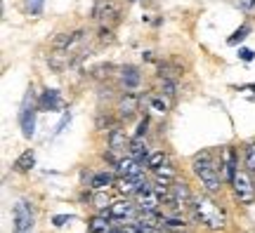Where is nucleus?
I'll use <instances>...</instances> for the list:
<instances>
[{"label":"nucleus","instance_id":"nucleus-1","mask_svg":"<svg viewBox=\"0 0 255 233\" xmlns=\"http://www.w3.org/2000/svg\"><path fill=\"white\" fill-rule=\"evenodd\" d=\"M191 219L201 224L203 229H208V231H220V229H225L227 226V212L222 210V205H218L210 193H201V196H194L191 200Z\"/></svg>","mask_w":255,"mask_h":233},{"label":"nucleus","instance_id":"nucleus-2","mask_svg":"<svg viewBox=\"0 0 255 233\" xmlns=\"http://www.w3.org/2000/svg\"><path fill=\"white\" fill-rule=\"evenodd\" d=\"M191 170H194V174L201 179L206 193L215 196V193L222 191V170H225V167H222V160L218 162L210 151L196 153L194 160H191Z\"/></svg>","mask_w":255,"mask_h":233},{"label":"nucleus","instance_id":"nucleus-3","mask_svg":"<svg viewBox=\"0 0 255 233\" xmlns=\"http://www.w3.org/2000/svg\"><path fill=\"white\" fill-rule=\"evenodd\" d=\"M232 191L241 205H253L255 200V181L248 170H239L232 179Z\"/></svg>","mask_w":255,"mask_h":233},{"label":"nucleus","instance_id":"nucleus-4","mask_svg":"<svg viewBox=\"0 0 255 233\" xmlns=\"http://www.w3.org/2000/svg\"><path fill=\"white\" fill-rule=\"evenodd\" d=\"M135 198H137V207H139V212H161L163 200H161V196L156 193L154 184L144 181V184L139 186V191H137Z\"/></svg>","mask_w":255,"mask_h":233},{"label":"nucleus","instance_id":"nucleus-5","mask_svg":"<svg viewBox=\"0 0 255 233\" xmlns=\"http://www.w3.org/2000/svg\"><path fill=\"white\" fill-rule=\"evenodd\" d=\"M170 193H173V198H170V203L168 205L175 207V212H187V210H191V200H194V193H191L189 184H184V181H173L170 184Z\"/></svg>","mask_w":255,"mask_h":233},{"label":"nucleus","instance_id":"nucleus-6","mask_svg":"<svg viewBox=\"0 0 255 233\" xmlns=\"http://www.w3.org/2000/svg\"><path fill=\"white\" fill-rule=\"evenodd\" d=\"M109 217L114 222H135L137 217H139L137 203H132L130 198L116 200V203H111V207H109Z\"/></svg>","mask_w":255,"mask_h":233},{"label":"nucleus","instance_id":"nucleus-7","mask_svg":"<svg viewBox=\"0 0 255 233\" xmlns=\"http://www.w3.org/2000/svg\"><path fill=\"white\" fill-rule=\"evenodd\" d=\"M121 14V7L116 0H95V9H92V17L102 21V24H109L116 21Z\"/></svg>","mask_w":255,"mask_h":233},{"label":"nucleus","instance_id":"nucleus-8","mask_svg":"<svg viewBox=\"0 0 255 233\" xmlns=\"http://www.w3.org/2000/svg\"><path fill=\"white\" fill-rule=\"evenodd\" d=\"M116 174L119 177H144V165L139 160H135L132 155H123L116 160Z\"/></svg>","mask_w":255,"mask_h":233},{"label":"nucleus","instance_id":"nucleus-9","mask_svg":"<svg viewBox=\"0 0 255 233\" xmlns=\"http://www.w3.org/2000/svg\"><path fill=\"white\" fill-rule=\"evenodd\" d=\"M137 108H139V97H137L135 92H126V94L119 99L116 111H119L121 120H130V118L137 113Z\"/></svg>","mask_w":255,"mask_h":233},{"label":"nucleus","instance_id":"nucleus-10","mask_svg":"<svg viewBox=\"0 0 255 233\" xmlns=\"http://www.w3.org/2000/svg\"><path fill=\"white\" fill-rule=\"evenodd\" d=\"M144 177H116V181H114V188L119 191L121 196H137V191H139V186L144 184Z\"/></svg>","mask_w":255,"mask_h":233},{"label":"nucleus","instance_id":"nucleus-11","mask_svg":"<svg viewBox=\"0 0 255 233\" xmlns=\"http://www.w3.org/2000/svg\"><path fill=\"white\" fill-rule=\"evenodd\" d=\"M119 78H121V85L126 87L128 92H132L139 87V82H142V73L137 71L135 66H123L119 73Z\"/></svg>","mask_w":255,"mask_h":233},{"label":"nucleus","instance_id":"nucleus-12","mask_svg":"<svg viewBox=\"0 0 255 233\" xmlns=\"http://www.w3.org/2000/svg\"><path fill=\"white\" fill-rule=\"evenodd\" d=\"M161 229H163L165 233H184V231H189V224L175 212V215L161 217Z\"/></svg>","mask_w":255,"mask_h":233},{"label":"nucleus","instance_id":"nucleus-13","mask_svg":"<svg viewBox=\"0 0 255 233\" xmlns=\"http://www.w3.org/2000/svg\"><path fill=\"white\" fill-rule=\"evenodd\" d=\"M146 108H149L151 116L163 118L165 113H168L170 104H168V97H163V94H149V97H146Z\"/></svg>","mask_w":255,"mask_h":233},{"label":"nucleus","instance_id":"nucleus-14","mask_svg":"<svg viewBox=\"0 0 255 233\" xmlns=\"http://www.w3.org/2000/svg\"><path fill=\"white\" fill-rule=\"evenodd\" d=\"M128 155H132L135 160H139L142 165H146V158H149V151H146V142L144 137H132L130 139V146H128Z\"/></svg>","mask_w":255,"mask_h":233},{"label":"nucleus","instance_id":"nucleus-15","mask_svg":"<svg viewBox=\"0 0 255 233\" xmlns=\"http://www.w3.org/2000/svg\"><path fill=\"white\" fill-rule=\"evenodd\" d=\"M14 224H17V233H24L26 229H31L33 217H31V210L26 207V203H19L14 207Z\"/></svg>","mask_w":255,"mask_h":233},{"label":"nucleus","instance_id":"nucleus-16","mask_svg":"<svg viewBox=\"0 0 255 233\" xmlns=\"http://www.w3.org/2000/svg\"><path fill=\"white\" fill-rule=\"evenodd\" d=\"M151 174H154V181H163V184H173V181H177V170H175L170 162H163V165L156 167Z\"/></svg>","mask_w":255,"mask_h":233},{"label":"nucleus","instance_id":"nucleus-17","mask_svg":"<svg viewBox=\"0 0 255 233\" xmlns=\"http://www.w3.org/2000/svg\"><path fill=\"white\" fill-rule=\"evenodd\" d=\"M109 219H111V217L95 215V217L90 219V222H88V233H111L114 229H111Z\"/></svg>","mask_w":255,"mask_h":233},{"label":"nucleus","instance_id":"nucleus-18","mask_svg":"<svg viewBox=\"0 0 255 233\" xmlns=\"http://www.w3.org/2000/svg\"><path fill=\"white\" fill-rule=\"evenodd\" d=\"M114 181H116V177H114L111 172H97L90 179V186L95 188V191H107L109 186H114Z\"/></svg>","mask_w":255,"mask_h":233},{"label":"nucleus","instance_id":"nucleus-19","mask_svg":"<svg viewBox=\"0 0 255 233\" xmlns=\"http://www.w3.org/2000/svg\"><path fill=\"white\" fill-rule=\"evenodd\" d=\"M47 64L55 69V71H62L66 64H71V57H69V50H55V52L47 57Z\"/></svg>","mask_w":255,"mask_h":233},{"label":"nucleus","instance_id":"nucleus-20","mask_svg":"<svg viewBox=\"0 0 255 233\" xmlns=\"http://www.w3.org/2000/svg\"><path fill=\"white\" fill-rule=\"evenodd\" d=\"M163 162H168V153H165L163 149H158V151L149 153V158H146V170L154 172L156 167H161Z\"/></svg>","mask_w":255,"mask_h":233},{"label":"nucleus","instance_id":"nucleus-21","mask_svg":"<svg viewBox=\"0 0 255 233\" xmlns=\"http://www.w3.org/2000/svg\"><path fill=\"white\" fill-rule=\"evenodd\" d=\"M177 76H180V69H177L175 64H168V62L158 64V78H161V80H165V78H168V80H175Z\"/></svg>","mask_w":255,"mask_h":233},{"label":"nucleus","instance_id":"nucleus-22","mask_svg":"<svg viewBox=\"0 0 255 233\" xmlns=\"http://www.w3.org/2000/svg\"><path fill=\"white\" fill-rule=\"evenodd\" d=\"M31 167H33V151H24L17 160H14V170L26 172V170H31Z\"/></svg>","mask_w":255,"mask_h":233},{"label":"nucleus","instance_id":"nucleus-23","mask_svg":"<svg viewBox=\"0 0 255 233\" xmlns=\"http://www.w3.org/2000/svg\"><path fill=\"white\" fill-rule=\"evenodd\" d=\"M244 162H246V170L251 174H255V142L244 149Z\"/></svg>","mask_w":255,"mask_h":233},{"label":"nucleus","instance_id":"nucleus-24","mask_svg":"<svg viewBox=\"0 0 255 233\" xmlns=\"http://www.w3.org/2000/svg\"><path fill=\"white\" fill-rule=\"evenodd\" d=\"M161 94L163 97H168V99H175L177 97V87H175V80H161Z\"/></svg>","mask_w":255,"mask_h":233},{"label":"nucleus","instance_id":"nucleus-25","mask_svg":"<svg viewBox=\"0 0 255 233\" xmlns=\"http://www.w3.org/2000/svg\"><path fill=\"white\" fill-rule=\"evenodd\" d=\"M43 104H45V106H50V108H59V106H62V99L57 97L55 90H47L45 97H43Z\"/></svg>","mask_w":255,"mask_h":233},{"label":"nucleus","instance_id":"nucleus-26","mask_svg":"<svg viewBox=\"0 0 255 233\" xmlns=\"http://www.w3.org/2000/svg\"><path fill=\"white\" fill-rule=\"evenodd\" d=\"M248 33H251V26H241L239 31H234V36L229 38L227 43H229V45H237V43H241V40L248 36Z\"/></svg>","mask_w":255,"mask_h":233},{"label":"nucleus","instance_id":"nucleus-27","mask_svg":"<svg viewBox=\"0 0 255 233\" xmlns=\"http://www.w3.org/2000/svg\"><path fill=\"white\" fill-rule=\"evenodd\" d=\"M100 40H102V43H111V40H114V33H111V28H102Z\"/></svg>","mask_w":255,"mask_h":233},{"label":"nucleus","instance_id":"nucleus-28","mask_svg":"<svg viewBox=\"0 0 255 233\" xmlns=\"http://www.w3.org/2000/svg\"><path fill=\"white\" fill-rule=\"evenodd\" d=\"M104 125H107V127L111 125V118L109 116H100V118H97V130H104Z\"/></svg>","mask_w":255,"mask_h":233},{"label":"nucleus","instance_id":"nucleus-29","mask_svg":"<svg viewBox=\"0 0 255 233\" xmlns=\"http://www.w3.org/2000/svg\"><path fill=\"white\" fill-rule=\"evenodd\" d=\"M237 5H239L241 9H246V12H248V9L255 5V0H237Z\"/></svg>","mask_w":255,"mask_h":233},{"label":"nucleus","instance_id":"nucleus-30","mask_svg":"<svg viewBox=\"0 0 255 233\" xmlns=\"http://www.w3.org/2000/svg\"><path fill=\"white\" fill-rule=\"evenodd\" d=\"M146 127H149V120H142V123H139V127H137V137H144L146 135Z\"/></svg>","mask_w":255,"mask_h":233},{"label":"nucleus","instance_id":"nucleus-31","mask_svg":"<svg viewBox=\"0 0 255 233\" xmlns=\"http://www.w3.org/2000/svg\"><path fill=\"white\" fill-rule=\"evenodd\" d=\"M239 57H241L244 62H251V59H253V52H251V50H239Z\"/></svg>","mask_w":255,"mask_h":233},{"label":"nucleus","instance_id":"nucleus-32","mask_svg":"<svg viewBox=\"0 0 255 233\" xmlns=\"http://www.w3.org/2000/svg\"><path fill=\"white\" fill-rule=\"evenodd\" d=\"M111 233H128V231H126V229H123V226H119V229H114V231H111Z\"/></svg>","mask_w":255,"mask_h":233},{"label":"nucleus","instance_id":"nucleus-33","mask_svg":"<svg viewBox=\"0 0 255 233\" xmlns=\"http://www.w3.org/2000/svg\"><path fill=\"white\" fill-rule=\"evenodd\" d=\"M40 7V0H33V9H38Z\"/></svg>","mask_w":255,"mask_h":233},{"label":"nucleus","instance_id":"nucleus-34","mask_svg":"<svg viewBox=\"0 0 255 233\" xmlns=\"http://www.w3.org/2000/svg\"><path fill=\"white\" fill-rule=\"evenodd\" d=\"M184 233H189V231H184Z\"/></svg>","mask_w":255,"mask_h":233}]
</instances>
